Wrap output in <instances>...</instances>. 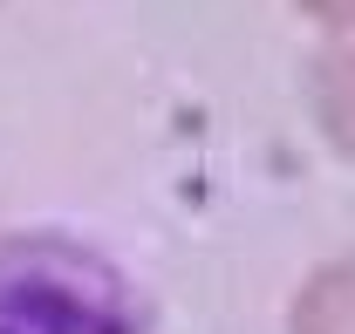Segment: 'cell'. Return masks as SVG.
I'll return each instance as SVG.
<instances>
[{
  "instance_id": "1",
  "label": "cell",
  "mask_w": 355,
  "mask_h": 334,
  "mask_svg": "<svg viewBox=\"0 0 355 334\" xmlns=\"http://www.w3.org/2000/svg\"><path fill=\"white\" fill-rule=\"evenodd\" d=\"M0 334H144L123 280L69 239H0Z\"/></svg>"
},
{
  "instance_id": "4",
  "label": "cell",
  "mask_w": 355,
  "mask_h": 334,
  "mask_svg": "<svg viewBox=\"0 0 355 334\" xmlns=\"http://www.w3.org/2000/svg\"><path fill=\"white\" fill-rule=\"evenodd\" d=\"M321 28H355V0H301Z\"/></svg>"
},
{
  "instance_id": "2",
  "label": "cell",
  "mask_w": 355,
  "mask_h": 334,
  "mask_svg": "<svg viewBox=\"0 0 355 334\" xmlns=\"http://www.w3.org/2000/svg\"><path fill=\"white\" fill-rule=\"evenodd\" d=\"M294 334H355V252L328 259L308 273V287L294 293Z\"/></svg>"
},
{
  "instance_id": "3",
  "label": "cell",
  "mask_w": 355,
  "mask_h": 334,
  "mask_svg": "<svg viewBox=\"0 0 355 334\" xmlns=\"http://www.w3.org/2000/svg\"><path fill=\"white\" fill-rule=\"evenodd\" d=\"M314 123L355 164V42L321 55V69H314Z\"/></svg>"
}]
</instances>
